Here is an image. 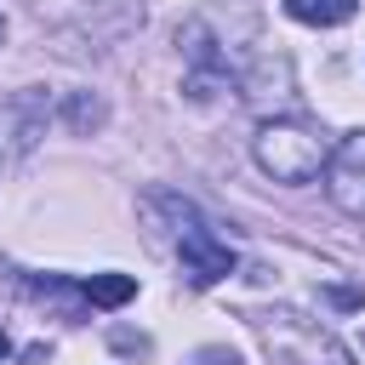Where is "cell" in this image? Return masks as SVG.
<instances>
[{
  "label": "cell",
  "instance_id": "obj_1",
  "mask_svg": "<svg viewBox=\"0 0 365 365\" xmlns=\"http://www.w3.org/2000/svg\"><path fill=\"white\" fill-rule=\"evenodd\" d=\"M251 154L274 182H314L331 160V143L308 120H262L251 137Z\"/></svg>",
  "mask_w": 365,
  "mask_h": 365
},
{
  "label": "cell",
  "instance_id": "obj_2",
  "mask_svg": "<svg viewBox=\"0 0 365 365\" xmlns=\"http://www.w3.org/2000/svg\"><path fill=\"white\" fill-rule=\"evenodd\" d=\"M251 325H257L262 348H268L274 359H285V365H354V354L342 348V336L325 331L319 319L297 314V308H268V314H257Z\"/></svg>",
  "mask_w": 365,
  "mask_h": 365
},
{
  "label": "cell",
  "instance_id": "obj_6",
  "mask_svg": "<svg viewBox=\"0 0 365 365\" xmlns=\"http://www.w3.org/2000/svg\"><path fill=\"white\" fill-rule=\"evenodd\" d=\"M80 297H86L91 308H120V302L137 297V279H131V274H91V279L80 285Z\"/></svg>",
  "mask_w": 365,
  "mask_h": 365
},
{
  "label": "cell",
  "instance_id": "obj_3",
  "mask_svg": "<svg viewBox=\"0 0 365 365\" xmlns=\"http://www.w3.org/2000/svg\"><path fill=\"white\" fill-rule=\"evenodd\" d=\"M154 205L171 211V228H177V262H182V279H188V285H217V279L234 274V251L205 228V217H200L188 200H177V194H154Z\"/></svg>",
  "mask_w": 365,
  "mask_h": 365
},
{
  "label": "cell",
  "instance_id": "obj_7",
  "mask_svg": "<svg viewBox=\"0 0 365 365\" xmlns=\"http://www.w3.org/2000/svg\"><path fill=\"white\" fill-rule=\"evenodd\" d=\"M188 365H245V359H240L234 348H200V354H194Z\"/></svg>",
  "mask_w": 365,
  "mask_h": 365
},
{
  "label": "cell",
  "instance_id": "obj_4",
  "mask_svg": "<svg viewBox=\"0 0 365 365\" xmlns=\"http://www.w3.org/2000/svg\"><path fill=\"white\" fill-rule=\"evenodd\" d=\"M325 194H331V205L342 211V217H359L365 222V131H348L336 148H331V160H325Z\"/></svg>",
  "mask_w": 365,
  "mask_h": 365
},
{
  "label": "cell",
  "instance_id": "obj_5",
  "mask_svg": "<svg viewBox=\"0 0 365 365\" xmlns=\"http://www.w3.org/2000/svg\"><path fill=\"white\" fill-rule=\"evenodd\" d=\"M359 11V0H285V17L308 23V29H336Z\"/></svg>",
  "mask_w": 365,
  "mask_h": 365
},
{
  "label": "cell",
  "instance_id": "obj_8",
  "mask_svg": "<svg viewBox=\"0 0 365 365\" xmlns=\"http://www.w3.org/2000/svg\"><path fill=\"white\" fill-rule=\"evenodd\" d=\"M0 40H6V17H0Z\"/></svg>",
  "mask_w": 365,
  "mask_h": 365
}]
</instances>
